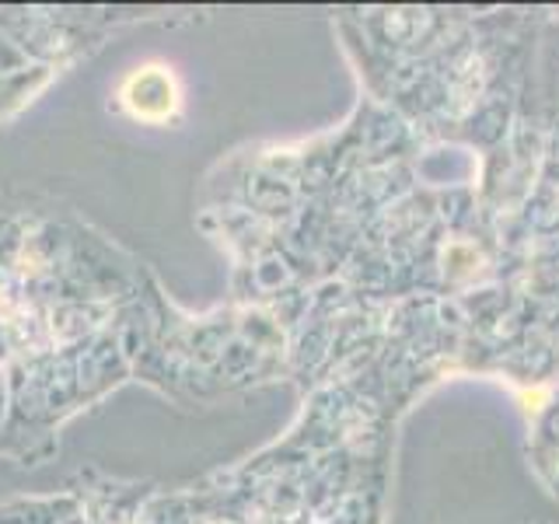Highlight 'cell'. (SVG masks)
I'll return each mask as SVG.
<instances>
[{
	"mask_svg": "<svg viewBox=\"0 0 559 524\" xmlns=\"http://www.w3.org/2000/svg\"><path fill=\"white\" fill-rule=\"evenodd\" d=\"M119 98H122V109L140 122H168L182 105L179 81H175V74L162 63H147L133 70V74L122 81Z\"/></svg>",
	"mask_w": 559,
	"mask_h": 524,
	"instance_id": "cell-1",
	"label": "cell"
}]
</instances>
